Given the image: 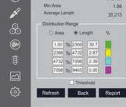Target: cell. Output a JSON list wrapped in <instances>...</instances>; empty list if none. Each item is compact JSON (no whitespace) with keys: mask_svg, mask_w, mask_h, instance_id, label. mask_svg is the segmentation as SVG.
<instances>
[{"mask_svg":"<svg viewBox=\"0 0 126 107\" xmlns=\"http://www.w3.org/2000/svg\"><path fill=\"white\" fill-rule=\"evenodd\" d=\"M95 51H96V50H93V49H90L89 50V51H88V53H89V55H95Z\"/></svg>","mask_w":126,"mask_h":107,"instance_id":"8fae6325","label":"cell"},{"mask_svg":"<svg viewBox=\"0 0 126 107\" xmlns=\"http://www.w3.org/2000/svg\"><path fill=\"white\" fill-rule=\"evenodd\" d=\"M10 33H11V34H14V33H15L16 32V31H15V30H14L13 29H12L10 30Z\"/></svg>","mask_w":126,"mask_h":107,"instance_id":"7c38bea8","label":"cell"},{"mask_svg":"<svg viewBox=\"0 0 126 107\" xmlns=\"http://www.w3.org/2000/svg\"><path fill=\"white\" fill-rule=\"evenodd\" d=\"M16 33L17 34H19L20 33V30L19 29H17L16 30Z\"/></svg>","mask_w":126,"mask_h":107,"instance_id":"5bb4252c","label":"cell"},{"mask_svg":"<svg viewBox=\"0 0 126 107\" xmlns=\"http://www.w3.org/2000/svg\"><path fill=\"white\" fill-rule=\"evenodd\" d=\"M18 27V25L17 24H14L13 25V28L14 29H17Z\"/></svg>","mask_w":126,"mask_h":107,"instance_id":"4fadbf2b","label":"cell"},{"mask_svg":"<svg viewBox=\"0 0 126 107\" xmlns=\"http://www.w3.org/2000/svg\"><path fill=\"white\" fill-rule=\"evenodd\" d=\"M72 64L73 65H81L82 64V59H73L72 60Z\"/></svg>","mask_w":126,"mask_h":107,"instance_id":"7a4b0ae2","label":"cell"},{"mask_svg":"<svg viewBox=\"0 0 126 107\" xmlns=\"http://www.w3.org/2000/svg\"><path fill=\"white\" fill-rule=\"evenodd\" d=\"M63 54V51L61 50H54L53 52L54 55H62Z\"/></svg>","mask_w":126,"mask_h":107,"instance_id":"8992f818","label":"cell"},{"mask_svg":"<svg viewBox=\"0 0 126 107\" xmlns=\"http://www.w3.org/2000/svg\"><path fill=\"white\" fill-rule=\"evenodd\" d=\"M12 0L13 1H14V2H15V1H18L19 0Z\"/></svg>","mask_w":126,"mask_h":107,"instance_id":"9a60e30c","label":"cell"},{"mask_svg":"<svg viewBox=\"0 0 126 107\" xmlns=\"http://www.w3.org/2000/svg\"><path fill=\"white\" fill-rule=\"evenodd\" d=\"M82 68L80 67H74L72 68V71L74 73H79V72H81L82 71Z\"/></svg>","mask_w":126,"mask_h":107,"instance_id":"3957f363","label":"cell"},{"mask_svg":"<svg viewBox=\"0 0 126 107\" xmlns=\"http://www.w3.org/2000/svg\"><path fill=\"white\" fill-rule=\"evenodd\" d=\"M63 61L61 59H54L53 60V64L55 65H60L63 64Z\"/></svg>","mask_w":126,"mask_h":107,"instance_id":"277c9868","label":"cell"},{"mask_svg":"<svg viewBox=\"0 0 126 107\" xmlns=\"http://www.w3.org/2000/svg\"><path fill=\"white\" fill-rule=\"evenodd\" d=\"M72 54L74 55H81L82 51L81 50H73Z\"/></svg>","mask_w":126,"mask_h":107,"instance_id":"5b68a950","label":"cell"},{"mask_svg":"<svg viewBox=\"0 0 126 107\" xmlns=\"http://www.w3.org/2000/svg\"><path fill=\"white\" fill-rule=\"evenodd\" d=\"M63 68H53V72H57V73H59V72H63Z\"/></svg>","mask_w":126,"mask_h":107,"instance_id":"52a82bcc","label":"cell"},{"mask_svg":"<svg viewBox=\"0 0 126 107\" xmlns=\"http://www.w3.org/2000/svg\"><path fill=\"white\" fill-rule=\"evenodd\" d=\"M20 42L17 39H14L10 42V46L13 49H17L20 47Z\"/></svg>","mask_w":126,"mask_h":107,"instance_id":"6da1fadb","label":"cell"},{"mask_svg":"<svg viewBox=\"0 0 126 107\" xmlns=\"http://www.w3.org/2000/svg\"><path fill=\"white\" fill-rule=\"evenodd\" d=\"M88 63L89 64H94L97 63V60L95 59L90 58L88 60Z\"/></svg>","mask_w":126,"mask_h":107,"instance_id":"ba28073f","label":"cell"},{"mask_svg":"<svg viewBox=\"0 0 126 107\" xmlns=\"http://www.w3.org/2000/svg\"><path fill=\"white\" fill-rule=\"evenodd\" d=\"M82 43L81 42H73L72 45L74 47H82Z\"/></svg>","mask_w":126,"mask_h":107,"instance_id":"9c48e42d","label":"cell"},{"mask_svg":"<svg viewBox=\"0 0 126 107\" xmlns=\"http://www.w3.org/2000/svg\"><path fill=\"white\" fill-rule=\"evenodd\" d=\"M54 46L62 47H63V43L62 42H54Z\"/></svg>","mask_w":126,"mask_h":107,"instance_id":"30bf717a","label":"cell"}]
</instances>
